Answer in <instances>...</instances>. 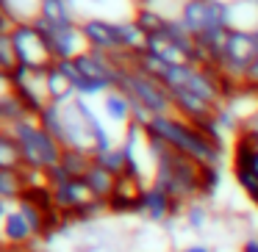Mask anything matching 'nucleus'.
Listing matches in <instances>:
<instances>
[{"instance_id": "obj_1", "label": "nucleus", "mask_w": 258, "mask_h": 252, "mask_svg": "<svg viewBox=\"0 0 258 252\" xmlns=\"http://www.w3.org/2000/svg\"><path fill=\"white\" fill-rule=\"evenodd\" d=\"M156 139L167 141L172 150L189 155L191 161H197L206 169H217L219 161H222V141H217L211 133L200 128V125L189 122V119L178 117V114H164V117H156L150 125H147Z\"/></svg>"}, {"instance_id": "obj_2", "label": "nucleus", "mask_w": 258, "mask_h": 252, "mask_svg": "<svg viewBox=\"0 0 258 252\" xmlns=\"http://www.w3.org/2000/svg\"><path fill=\"white\" fill-rule=\"evenodd\" d=\"M9 133L17 139L20 152H23L25 169H53L61 163L64 147L56 136H50L39 122V114H31L23 122H17Z\"/></svg>"}, {"instance_id": "obj_3", "label": "nucleus", "mask_w": 258, "mask_h": 252, "mask_svg": "<svg viewBox=\"0 0 258 252\" xmlns=\"http://www.w3.org/2000/svg\"><path fill=\"white\" fill-rule=\"evenodd\" d=\"M134 58L125 61V64H119V83H117V89H122L125 95L131 97V103H134L136 108H147L153 117L175 114L172 92H169L158 78L142 72V69L134 64Z\"/></svg>"}, {"instance_id": "obj_4", "label": "nucleus", "mask_w": 258, "mask_h": 252, "mask_svg": "<svg viewBox=\"0 0 258 252\" xmlns=\"http://www.w3.org/2000/svg\"><path fill=\"white\" fill-rule=\"evenodd\" d=\"M14 36V47L20 56V67H31V69H50L56 64L47 45L45 34L39 31L36 23H17L12 31Z\"/></svg>"}, {"instance_id": "obj_5", "label": "nucleus", "mask_w": 258, "mask_h": 252, "mask_svg": "<svg viewBox=\"0 0 258 252\" xmlns=\"http://www.w3.org/2000/svg\"><path fill=\"white\" fill-rule=\"evenodd\" d=\"M34 23L39 25V31L45 34L56 61H73L81 53L89 50V42H86L84 28H81V20L78 23H67V25H45V23H39V20H34Z\"/></svg>"}, {"instance_id": "obj_6", "label": "nucleus", "mask_w": 258, "mask_h": 252, "mask_svg": "<svg viewBox=\"0 0 258 252\" xmlns=\"http://www.w3.org/2000/svg\"><path fill=\"white\" fill-rule=\"evenodd\" d=\"M84 36L89 42V50L106 53L111 58H128L131 53L122 45V31H119V20H103V17H84L81 20Z\"/></svg>"}, {"instance_id": "obj_7", "label": "nucleus", "mask_w": 258, "mask_h": 252, "mask_svg": "<svg viewBox=\"0 0 258 252\" xmlns=\"http://www.w3.org/2000/svg\"><path fill=\"white\" fill-rule=\"evenodd\" d=\"M14 95L25 103L34 114H42L50 106V92H47V69H31V67H17L12 72Z\"/></svg>"}, {"instance_id": "obj_8", "label": "nucleus", "mask_w": 258, "mask_h": 252, "mask_svg": "<svg viewBox=\"0 0 258 252\" xmlns=\"http://www.w3.org/2000/svg\"><path fill=\"white\" fill-rule=\"evenodd\" d=\"M178 211H180V205L164 189H158V186H145L142 200H139V205H136V213L145 216L147 222H167V219H172Z\"/></svg>"}, {"instance_id": "obj_9", "label": "nucleus", "mask_w": 258, "mask_h": 252, "mask_svg": "<svg viewBox=\"0 0 258 252\" xmlns=\"http://www.w3.org/2000/svg\"><path fill=\"white\" fill-rule=\"evenodd\" d=\"M142 191H145V183H142L136 175L125 172L119 175L117 189H114L111 200H108V211L114 213H136V205L142 200Z\"/></svg>"}, {"instance_id": "obj_10", "label": "nucleus", "mask_w": 258, "mask_h": 252, "mask_svg": "<svg viewBox=\"0 0 258 252\" xmlns=\"http://www.w3.org/2000/svg\"><path fill=\"white\" fill-rule=\"evenodd\" d=\"M100 108H103V119L111 122L114 128H128L134 122V103L122 89H111L100 97Z\"/></svg>"}, {"instance_id": "obj_11", "label": "nucleus", "mask_w": 258, "mask_h": 252, "mask_svg": "<svg viewBox=\"0 0 258 252\" xmlns=\"http://www.w3.org/2000/svg\"><path fill=\"white\" fill-rule=\"evenodd\" d=\"M28 194V178L23 169H0V200L3 202H20Z\"/></svg>"}, {"instance_id": "obj_12", "label": "nucleus", "mask_w": 258, "mask_h": 252, "mask_svg": "<svg viewBox=\"0 0 258 252\" xmlns=\"http://www.w3.org/2000/svg\"><path fill=\"white\" fill-rule=\"evenodd\" d=\"M47 92H50L53 103H67V100H73V97H78L75 95L73 80H70V75H67V69H64L58 61L47 69Z\"/></svg>"}, {"instance_id": "obj_13", "label": "nucleus", "mask_w": 258, "mask_h": 252, "mask_svg": "<svg viewBox=\"0 0 258 252\" xmlns=\"http://www.w3.org/2000/svg\"><path fill=\"white\" fill-rule=\"evenodd\" d=\"M84 180L89 183V189L108 205V200H111V194H114V189H117V180H119V178H117V175H111L106 166H100V163L95 161V163L89 166V172L84 175Z\"/></svg>"}, {"instance_id": "obj_14", "label": "nucleus", "mask_w": 258, "mask_h": 252, "mask_svg": "<svg viewBox=\"0 0 258 252\" xmlns=\"http://www.w3.org/2000/svg\"><path fill=\"white\" fill-rule=\"evenodd\" d=\"M95 161L100 163V166H106L111 175H125V172H131V158H128V150H125V144H122V139L117 141L114 147H108L106 152H100V155H95Z\"/></svg>"}, {"instance_id": "obj_15", "label": "nucleus", "mask_w": 258, "mask_h": 252, "mask_svg": "<svg viewBox=\"0 0 258 252\" xmlns=\"http://www.w3.org/2000/svg\"><path fill=\"white\" fill-rule=\"evenodd\" d=\"M23 152L9 130H0V169H23Z\"/></svg>"}, {"instance_id": "obj_16", "label": "nucleus", "mask_w": 258, "mask_h": 252, "mask_svg": "<svg viewBox=\"0 0 258 252\" xmlns=\"http://www.w3.org/2000/svg\"><path fill=\"white\" fill-rule=\"evenodd\" d=\"M92 163H95V155L84 150H64V155H61V166L70 178H84Z\"/></svg>"}, {"instance_id": "obj_17", "label": "nucleus", "mask_w": 258, "mask_h": 252, "mask_svg": "<svg viewBox=\"0 0 258 252\" xmlns=\"http://www.w3.org/2000/svg\"><path fill=\"white\" fill-rule=\"evenodd\" d=\"M20 67V56L14 47V36L12 31H0V72L12 75Z\"/></svg>"}, {"instance_id": "obj_18", "label": "nucleus", "mask_w": 258, "mask_h": 252, "mask_svg": "<svg viewBox=\"0 0 258 252\" xmlns=\"http://www.w3.org/2000/svg\"><path fill=\"white\" fill-rule=\"evenodd\" d=\"M183 219H186V224H189L191 230H203L208 224V208L203 205L200 200H195V202H189V205L183 208Z\"/></svg>"}, {"instance_id": "obj_19", "label": "nucleus", "mask_w": 258, "mask_h": 252, "mask_svg": "<svg viewBox=\"0 0 258 252\" xmlns=\"http://www.w3.org/2000/svg\"><path fill=\"white\" fill-rule=\"evenodd\" d=\"M244 83L250 86V89H258V56L252 58L250 69H247V75H244Z\"/></svg>"}, {"instance_id": "obj_20", "label": "nucleus", "mask_w": 258, "mask_h": 252, "mask_svg": "<svg viewBox=\"0 0 258 252\" xmlns=\"http://www.w3.org/2000/svg\"><path fill=\"white\" fill-rule=\"evenodd\" d=\"M9 95H14V83H12V75L0 72V100H6Z\"/></svg>"}, {"instance_id": "obj_21", "label": "nucleus", "mask_w": 258, "mask_h": 252, "mask_svg": "<svg viewBox=\"0 0 258 252\" xmlns=\"http://www.w3.org/2000/svg\"><path fill=\"white\" fill-rule=\"evenodd\" d=\"M239 133H250V136H258V111L252 114V117L247 119L244 125H241V130H239Z\"/></svg>"}, {"instance_id": "obj_22", "label": "nucleus", "mask_w": 258, "mask_h": 252, "mask_svg": "<svg viewBox=\"0 0 258 252\" xmlns=\"http://www.w3.org/2000/svg\"><path fill=\"white\" fill-rule=\"evenodd\" d=\"M241 252H258V235H250V238H244V244H241Z\"/></svg>"}, {"instance_id": "obj_23", "label": "nucleus", "mask_w": 258, "mask_h": 252, "mask_svg": "<svg viewBox=\"0 0 258 252\" xmlns=\"http://www.w3.org/2000/svg\"><path fill=\"white\" fill-rule=\"evenodd\" d=\"M180 252H211V249L203 246V244H191V246H186V249H180Z\"/></svg>"}, {"instance_id": "obj_24", "label": "nucleus", "mask_w": 258, "mask_h": 252, "mask_svg": "<svg viewBox=\"0 0 258 252\" xmlns=\"http://www.w3.org/2000/svg\"><path fill=\"white\" fill-rule=\"evenodd\" d=\"M6 211H9V202L0 200V219H3V213H6Z\"/></svg>"}, {"instance_id": "obj_25", "label": "nucleus", "mask_w": 258, "mask_h": 252, "mask_svg": "<svg viewBox=\"0 0 258 252\" xmlns=\"http://www.w3.org/2000/svg\"><path fill=\"white\" fill-rule=\"evenodd\" d=\"M0 246H3V241H0Z\"/></svg>"}]
</instances>
